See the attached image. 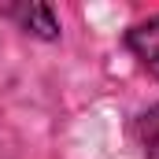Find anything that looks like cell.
Returning <instances> with one entry per match:
<instances>
[{
    "mask_svg": "<svg viewBox=\"0 0 159 159\" xmlns=\"http://www.w3.org/2000/svg\"><path fill=\"white\" fill-rule=\"evenodd\" d=\"M137 141H141L148 159H159V104L137 119Z\"/></svg>",
    "mask_w": 159,
    "mask_h": 159,
    "instance_id": "7a4b0ae2",
    "label": "cell"
},
{
    "mask_svg": "<svg viewBox=\"0 0 159 159\" xmlns=\"http://www.w3.org/2000/svg\"><path fill=\"white\" fill-rule=\"evenodd\" d=\"M129 48L141 59V67L159 81V15L148 19V22H137L129 30Z\"/></svg>",
    "mask_w": 159,
    "mask_h": 159,
    "instance_id": "6da1fadb",
    "label": "cell"
},
{
    "mask_svg": "<svg viewBox=\"0 0 159 159\" xmlns=\"http://www.w3.org/2000/svg\"><path fill=\"white\" fill-rule=\"evenodd\" d=\"M19 15H22V22H26L37 37H56V34H59V26H56L52 11H48L44 4H30V7H22Z\"/></svg>",
    "mask_w": 159,
    "mask_h": 159,
    "instance_id": "3957f363",
    "label": "cell"
}]
</instances>
